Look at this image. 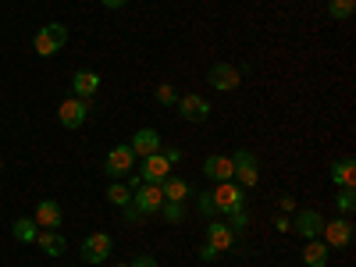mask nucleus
Instances as JSON below:
<instances>
[{
    "instance_id": "nucleus-1",
    "label": "nucleus",
    "mask_w": 356,
    "mask_h": 267,
    "mask_svg": "<svg viewBox=\"0 0 356 267\" xmlns=\"http://www.w3.org/2000/svg\"><path fill=\"white\" fill-rule=\"evenodd\" d=\"M68 43V25H61V22H50V25H43L40 33L33 36V50L40 54V57H54L57 50H61Z\"/></svg>"
},
{
    "instance_id": "nucleus-2",
    "label": "nucleus",
    "mask_w": 356,
    "mask_h": 267,
    "mask_svg": "<svg viewBox=\"0 0 356 267\" xmlns=\"http://www.w3.org/2000/svg\"><path fill=\"white\" fill-rule=\"evenodd\" d=\"M132 207L143 214V218H150V214H161V207H164V193H161V182H143L132 189Z\"/></svg>"
},
{
    "instance_id": "nucleus-3",
    "label": "nucleus",
    "mask_w": 356,
    "mask_h": 267,
    "mask_svg": "<svg viewBox=\"0 0 356 267\" xmlns=\"http://www.w3.org/2000/svg\"><path fill=\"white\" fill-rule=\"evenodd\" d=\"M211 200H214V211L218 214H228V211H235V207L246 203V189L239 182H218L214 193H211Z\"/></svg>"
},
{
    "instance_id": "nucleus-4",
    "label": "nucleus",
    "mask_w": 356,
    "mask_h": 267,
    "mask_svg": "<svg viewBox=\"0 0 356 267\" xmlns=\"http://www.w3.org/2000/svg\"><path fill=\"white\" fill-rule=\"evenodd\" d=\"M111 250H114V239L107 232H93L89 239L79 246V257L86 260V264H104L107 257H111Z\"/></svg>"
},
{
    "instance_id": "nucleus-5",
    "label": "nucleus",
    "mask_w": 356,
    "mask_h": 267,
    "mask_svg": "<svg viewBox=\"0 0 356 267\" xmlns=\"http://www.w3.org/2000/svg\"><path fill=\"white\" fill-rule=\"evenodd\" d=\"M132 168H136V154H132V146H129V143L111 146V150H107V161H104V171H107L111 178H122V175H129Z\"/></svg>"
},
{
    "instance_id": "nucleus-6",
    "label": "nucleus",
    "mask_w": 356,
    "mask_h": 267,
    "mask_svg": "<svg viewBox=\"0 0 356 267\" xmlns=\"http://www.w3.org/2000/svg\"><path fill=\"white\" fill-rule=\"evenodd\" d=\"M321 235H324V246H328V250H346V246L353 243V221H349V218L324 221Z\"/></svg>"
},
{
    "instance_id": "nucleus-7",
    "label": "nucleus",
    "mask_w": 356,
    "mask_h": 267,
    "mask_svg": "<svg viewBox=\"0 0 356 267\" xmlns=\"http://www.w3.org/2000/svg\"><path fill=\"white\" fill-rule=\"evenodd\" d=\"M232 164H235V182H239L243 189H253L257 186V178H260V164H257V157L250 154V150H239L232 157Z\"/></svg>"
},
{
    "instance_id": "nucleus-8",
    "label": "nucleus",
    "mask_w": 356,
    "mask_h": 267,
    "mask_svg": "<svg viewBox=\"0 0 356 267\" xmlns=\"http://www.w3.org/2000/svg\"><path fill=\"white\" fill-rule=\"evenodd\" d=\"M207 82H211L218 93H232V89H239L243 75H239V68H235V65L218 61V65H211V72H207Z\"/></svg>"
},
{
    "instance_id": "nucleus-9",
    "label": "nucleus",
    "mask_w": 356,
    "mask_h": 267,
    "mask_svg": "<svg viewBox=\"0 0 356 267\" xmlns=\"http://www.w3.org/2000/svg\"><path fill=\"white\" fill-rule=\"evenodd\" d=\"M57 118H61L65 129H82L86 118H89V104L79 100V97H72V100H65L61 107H57Z\"/></svg>"
},
{
    "instance_id": "nucleus-10",
    "label": "nucleus",
    "mask_w": 356,
    "mask_h": 267,
    "mask_svg": "<svg viewBox=\"0 0 356 267\" xmlns=\"http://www.w3.org/2000/svg\"><path fill=\"white\" fill-rule=\"evenodd\" d=\"M178 114H182L186 122H207V118H211V104H207L203 97H196V93L178 97Z\"/></svg>"
},
{
    "instance_id": "nucleus-11",
    "label": "nucleus",
    "mask_w": 356,
    "mask_h": 267,
    "mask_svg": "<svg viewBox=\"0 0 356 267\" xmlns=\"http://www.w3.org/2000/svg\"><path fill=\"white\" fill-rule=\"evenodd\" d=\"M296 235H303V239H317L321 235V228H324V218L317 214V211H300L292 218V225H289Z\"/></svg>"
},
{
    "instance_id": "nucleus-12",
    "label": "nucleus",
    "mask_w": 356,
    "mask_h": 267,
    "mask_svg": "<svg viewBox=\"0 0 356 267\" xmlns=\"http://www.w3.org/2000/svg\"><path fill=\"white\" fill-rule=\"evenodd\" d=\"M132 154L136 157H150V154H161V132L157 129H139L136 136H132Z\"/></svg>"
},
{
    "instance_id": "nucleus-13",
    "label": "nucleus",
    "mask_w": 356,
    "mask_h": 267,
    "mask_svg": "<svg viewBox=\"0 0 356 267\" xmlns=\"http://www.w3.org/2000/svg\"><path fill=\"white\" fill-rule=\"evenodd\" d=\"M207 243H211L218 253L221 250H239V239L232 235V228L225 221H211V225H207Z\"/></svg>"
},
{
    "instance_id": "nucleus-14",
    "label": "nucleus",
    "mask_w": 356,
    "mask_h": 267,
    "mask_svg": "<svg viewBox=\"0 0 356 267\" xmlns=\"http://www.w3.org/2000/svg\"><path fill=\"white\" fill-rule=\"evenodd\" d=\"M72 89H75V97L79 100H89V97H97L100 93V75L93 68H82L72 75Z\"/></svg>"
},
{
    "instance_id": "nucleus-15",
    "label": "nucleus",
    "mask_w": 356,
    "mask_h": 267,
    "mask_svg": "<svg viewBox=\"0 0 356 267\" xmlns=\"http://www.w3.org/2000/svg\"><path fill=\"white\" fill-rule=\"evenodd\" d=\"M168 171H171L168 157H164V154H150V157H143L139 178H143V182H164V178H168Z\"/></svg>"
},
{
    "instance_id": "nucleus-16",
    "label": "nucleus",
    "mask_w": 356,
    "mask_h": 267,
    "mask_svg": "<svg viewBox=\"0 0 356 267\" xmlns=\"http://www.w3.org/2000/svg\"><path fill=\"white\" fill-rule=\"evenodd\" d=\"M203 175H207V178H214V182H232V175H235V164H232V157L211 154V157L203 161Z\"/></svg>"
},
{
    "instance_id": "nucleus-17",
    "label": "nucleus",
    "mask_w": 356,
    "mask_h": 267,
    "mask_svg": "<svg viewBox=\"0 0 356 267\" xmlns=\"http://www.w3.org/2000/svg\"><path fill=\"white\" fill-rule=\"evenodd\" d=\"M328 175H332V182H335L339 189H353V186H356V161H353V157H339Z\"/></svg>"
},
{
    "instance_id": "nucleus-18",
    "label": "nucleus",
    "mask_w": 356,
    "mask_h": 267,
    "mask_svg": "<svg viewBox=\"0 0 356 267\" xmlns=\"http://www.w3.org/2000/svg\"><path fill=\"white\" fill-rule=\"evenodd\" d=\"M36 246H40L47 257H61V253L68 250L65 235L57 232V228H40V235H36Z\"/></svg>"
},
{
    "instance_id": "nucleus-19",
    "label": "nucleus",
    "mask_w": 356,
    "mask_h": 267,
    "mask_svg": "<svg viewBox=\"0 0 356 267\" xmlns=\"http://www.w3.org/2000/svg\"><path fill=\"white\" fill-rule=\"evenodd\" d=\"M161 193H164V200H175V203H186L189 200V193H196L189 182H186V178H164V182H161Z\"/></svg>"
},
{
    "instance_id": "nucleus-20",
    "label": "nucleus",
    "mask_w": 356,
    "mask_h": 267,
    "mask_svg": "<svg viewBox=\"0 0 356 267\" xmlns=\"http://www.w3.org/2000/svg\"><path fill=\"white\" fill-rule=\"evenodd\" d=\"M328 257H332V250L324 246V239H307V250H303L307 267H328Z\"/></svg>"
},
{
    "instance_id": "nucleus-21",
    "label": "nucleus",
    "mask_w": 356,
    "mask_h": 267,
    "mask_svg": "<svg viewBox=\"0 0 356 267\" xmlns=\"http://www.w3.org/2000/svg\"><path fill=\"white\" fill-rule=\"evenodd\" d=\"M36 225H40V228H57V225H61V203L40 200V207H36Z\"/></svg>"
},
{
    "instance_id": "nucleus-22",
    "label": "nucleus",
    "mask_w": 356,
    "mask_h": 267,
    "mask_svg": "<svg viewBox=\"0 0 356 267\" xmlns=\"http://www.w3.org/2000/svg\"><path fill=\"white\" fill-rule=\"evenodd\" d=\"M11 235H15L18 243H36V235H40L36 218H18V221L11 225Z\"/></svg>"
},
{
    "instance_id": "nucleus-23",
    "label": "nucleus",
    "mask_w": 356,
    "mask_h": 267,
    "mask_svg": "<svg viewBox=\"0 0 356 267\" xmlns=\"http://www.w3.org/2000/svg\"><path fill=\"white\" fill-rule=\"evenodd\" d=\"M225 218H228V228H232V235L239 239V235L246 232V225H250V211H246V203H243V207H235V211H228Z\"/></svg>"
},
{
    "instance_id": "nucleus-24",
    "label": "nucleus",
    "mask_w": 356,
    "mask_h": 267,
    "mask_svg": "<svg viewBox=\"0 0 356 267\" xmlns=\"http://www.w3.org/2000/svg\"><path fill=\"white\" fill-rule=\"evenodd\" d=\"M353 11H356V0H328V15H332L335 22L353 18Z\"/></svg>"
},
{
    "instance_id": "nucleus-25",
    "label": "nucleus",
    "mask_w": 356,
    "mask_h": 267,
    "mask_svg": "<svg viewBox=\"0 0 356 267\" xmlns=\"http://www.w3.org/2000/svg\"><path fill=\"white\" fill-rule=\"evenodd\" d=\"M107 203H114V207H125V203H132V189H129V186H122V182L107 186Z\"/></svg>"
},
{
    "instance_id": "nucleus-26",
    "label": "nucleus",
    "mask_w": 356,
    "mask_h": 267,
    "mask_svg": "<svg viewBox=\"0 0 356 267\" xmlns=\"http://www.w3.org/2000/svg\"><path fill=\"white\" fill-rule=\"evenodd\" d=\"M161 214H164V221L178 225V221H186V203H175V200H164V207H161Z\"/></svg>"
},
{
    "instance_id": "nucleus-27",
    "label": "nucleus",
    "mask_w": 356,
    "mask_h": 267,
    "mask_svg": "<svg viewBox=\"0 0 356 267\" xmlns=\"http://www.w3.org/2000/svg\"><path fill=\"white\" fill-rule=\"evenodd\" d=\"M353 211H356V196H353V189H342L339 193V214L342 218H353Z\"/></svg>"
},
{
    "instance_id": "nucleus-28",
    "label": "nucleus",
    "mask_w": 356,
    "mask_h": 267,
    "mask_svg": "<svg viewBox=\"0 0 356 267\" xmlns=\"http://www.w3.org/2000/svg\"><path fill=\"white\" fill-rule=\"evenodd\" d=\"M196 203H200V214H203V218H214V214H218V211H214L211 193H200V196H196Z\"/></svg>"
},
{
    "instance_id": "nucleus-29",
    "label": "nucleus",
    "mask_w": 356,
    "mask_h": 267,
    "mask_svg": "<svg viewBox=\"0 0 356 267\" xmlns=\"http://www.w3.org/2000/svg\"><path fill=\"white\" fill-rule=\"evenodd\" d=\"M157 100L164 104V107H171V104H178V93L171 86H157Z\"/></svg>"
},
{
    "instance_id": "nucleus-30",
    "label": "nucleus",
    "mask_w": 356,
    "mask_h": 267,
    "mask_svg": "<svg viewBox=\"0 0 356 267\" xmlns=\"http://www.w3.org/2000/svg\"><path fill=\"white\" fill-rule=\"evenodd\" d=\"M122 211H125V221H129V225H139V221H143V214L136 211V207H132V203H125V207H122Z\"/></svg>"
},
{
    "instance_id": "nucleus-31",
    "label": "nucleus",
    "mask_w": 356,
    "mask_h": 267,
    "mask_svg": "<svg viewBox=\"0 0 356 267\" xmlns=\"http://www.w3.org/2000/svg\"><path fill=\"white\" fill-rule=\"evenodd\" d=\"M164 157H168V164H178V161H182V150H178V146H168Z\"/></svg>"
},
{
    "instance_id": "nucleus-32",
    "label": "nucleus",
    "mask_w": 356,
    "mask_h": 267,
    "mask_svg": "<svg viewBox=\"0 0 356 267\" xmlns=\"http://www.w3.org/2000/svg\"><path fill=\"white\" fill-rule=\"evenodd\" d=\"M129 267H157V260H154V257H136Z\"/></svg>"
},
{
    "instance_id": "nucleus-33",
    "label": "nucleus",
    "mask_w": 356,
    "mask_h": 267,
    "mask_svg": "<svg viewBox=\"0 0 356 267\" xmlns=\"http://www.w3.org/2000/svg\"><path fill=\"white\" fill-rule=\"evenodd\" d=\"M100 4H104L107 11H118V8H125V4H129V0H100Z\"/></svg>"
},
{
    "instance_id": "nucleus-34",
    "label": "nucleus",
    "mask_w": 356,
    "mask_h": 267,
    "mask_svg": "<svg viewBox=\"0 0 356 267\" xmlns=\"http://www.w3.org/2000/svg\"><path fill=\"white\" fill-rule=\"evenodd\" d=\"M200 257H203V260H214V257H218V250H214L211 243H203V250H200Z\"/></svg>"
},
{
    "instance_id": "nucleus-35",
    "label": "nucleus",
    "mask_w": 356,
    "mask_h": 267,
    "mask_svg": "<svg viewBox=\"0 0 356 267\" xmlns=\"http://www.w3.org/2000/svg\"><path fill=\"white\" fill-rule=\"evenodd\" d=\"M282 211H296V200L292 196H282Z\"/></svg>"
},
{
    "instance_id": "nucleus-36",
    "label": "nucleus",
    "mask_w": 356,
    "mask_h": 267,
    "mask_svg": "<svg viewBox=\"0 0 356 267\" xmlns=\"http://www.w3.org/2000/svg\"><path fill=\"white\" fill-rule=\"evenodd\" d=\"M114 267H129V264H114Z\"/></svg>"
},
{
    "instance_id": "nucleus-37",
    "label": "nucleus",
    "mask_w": 356,
    "mask_h": 267,
    "mask_svg": "<svg viewBox=\"0 0 356 267\" xmlns=\"http://www.w3.org/2000/svg\"><path fill=\"white\" fill-rule=\"evenodd\" d=\"M0 168H4V161H0Z\"/></svg>"
}]
</instances>
